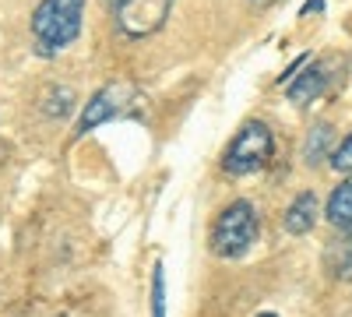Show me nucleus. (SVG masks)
Returning a JSON list of instances; mask_svg holds the SVG:
<instances>
[{"label": "nucleus", "instance_id": "nucleus-1", "mask_svg": "<svg viewBox=\"0 0 352 317\" xmlns=\"http://www.w3.org/2000/svg\"><path fill=\"white\" fill-rule=\"evenodd\" d=\"M85 0H39L32 11V39L43 56L60 53L81 36Z\"/></svg>", "mask_w": 352, "mask_h": 317}, {"label": "nucleus", "instance_id": "nucleus-2", "mask_svg": "<svg viewBox=\"0 0 352 317\" xmlns=\"http://www.w3.org/2000/svg\"><path fill=\"white\" fill-rule=\"evenodd\" d=\"M272 152H275L272 127L264 120H247L236 131V138L229 141L222 166H226L229 177H250V173H261L264 166L272 162Z\"/></svg>", "mask_w": 352, "mask_h": 317}, {"label": "nucleus", "instance_id": "nucleus-3", "mask_svg": "<svg viewBox=\"0 0 352 317\" xmlns=\"http://www.w3.org/2000/svg\"><path fill=\"white\" fill-rule=\"evenodd\" d=\"M257 212L250 201H232V205L219 215L215 229H212V243H215V254L222 257H243L254 243H257Z\"/></svg>", "mask_w": 352, "mask_h": 317}, {"label": "nucleus", "instance_id": "nucleus-4", "mask_svg": "<svg viewBox=\"0 0 352 317\" xmlns=\"http://www.w3.org/2000/svg\"><path fill=\"white\" fill-rule=\"evenodd\" d=\"M173 4L176 0H116L113 11H116V25H120L124 36L144 39L166 25Z\"/></svg>", "mask_w": 352, "mask_h": 317}, {"label": "nucleus", "instance_id": "nucleus-5", "mask_svg": "<svg viewBox=\"0 0 352 317\" xmlns=\"http://www.w3.org/2000/svg\"><path fill=\"white\" fill-rule=\"evenodd\" d=\"M127 99H131V89H127V85H120V81H116V85H106V89H99L92 99L85 102L74 134H78V138L92 134L96 127H102L106 120H113L116 113L124 109V102H127Z\"/></svg>", "mask_w": 352, "mask_h": 317}, {"label": "nucleus", "instance_id": "nucleus-6", "mask_svg": "<svg viewBox=\"0 0 352 317\" xmlns=\"http://www.w3.org/2000/svg\"><path fill=\"white\" fill-rule=\"evenodd\" d=\"M328 64L324 61H307L303 64V71H296L289 81H285V96H289V102H296V106H307V102H314L320 92L328 89Z\"/></svg>", "mask_w": 352, "mask_h": 317}, {"label": "nucleus", "instance_id": "nucleus-7", "mask_svg": "<svg viewBox=\"0 0 352 317\" xmlns=\"http://www.w3.org/2000/svg\"><path fill=\"white\" fill-rule=\"evenodd\" d=\"M314 222H317V197H314V190H303V194L292 197V205L285 208L282 226H285V233L303 237L314 229Z\"/></svg>", "mask_w": 352, "mask_h": 317}, {"label": "nucleus", "instance_id": "nucleus-8", "mask_svg": "<svg viewBox=\"0 0 352 317\" xmlns=\"http://www.w3.org/2000/svg\"><path fill=\"white\" fill-rule=\"evenodd\" d=\"M324 215H328V222H331L335 229H352V177L342 180V184L331 190Z\"/></svg>", "mask_w": 352, "mask_h": 317}, {"label": "nucleus", "instance_id": "nucleus-9", "mask_svg": "<svg viewBox=\"0 0 352 317\" xmlns=\"http://www.w3.org/2000/svg\"><path fill=\"white\" fill-rule=\"evenodd\" d=\"M328 141H331V127H328V124H317V127H310V134H307V149H303V155H307V162H310V166L324 159Z\"/></svg>", "mask_w": 352, "mask_h": 317}, {"label": "nucleus", "instance_id": "nucleus-10", "mask_svg": "<svg viewBox=\"0 0 352 317\" xmlns=\"http://www.w3.org/2000/svg\"><path fill=\"white\" fill-rule=\"evenodd\" d=\"M152 317H166V275H162V265L152 268Z\"/></svg>", "mask_w": 352, "mask_h": 317}, {"label": "nucleus", "instance_id": "nucleus-11", "mask_svg": "<svg viewBox=\"0 0 352 317\" xmlns=\"http://www.w3.org/2000/svg\"><path fill=\"white\" fill-rule=\"evenodd\" d=\"M328 159H331V169H338V173H352V134L338 141L335 152H331Z\"/></svg>", "mask_w": 352, "mask_h": 317}, {"label": "nucleus", "instance_id": "nucleus-12", "mask_svg": "<svg viewBox=\"0 0 352 317\" xmlns=\"http://www.w3.org/2000/svg\"><path fill=\"white\" fill-rule=\"evenodd\" d=\"M335 275L352 278V240H342V247H338V265H335Z\"/></svg>", "mask_w": 352, "mask_h": 317}, {"label": "nucleus", "instance_id": "nucleus-13", "mask_svg": "<svg viewBox=\"0 0 352 317\" xmlns=\"http://www.w3.org/2000/svg\"><path fill=\"white\" fill-rule=\"evenodd\" d=\"M310 11H324V0H310V4H303V18H310Z\"/></svg>", "mask_w": 352, "mask_h": 317}, {"label": "nucleus", "instance_id": "nucleus-14", "mask_svg": "<svg viewBox=\"0 0 352 317\" xmlns=\"http://www.w3.org/2000/svg\"><path fill=\"white\" fill-rule=\"evenodd\" d=\"M254 8H268V4H275V0H250Z\"/></svg>", "mask_w": 352, "mask_h": 317}, {"label": "nucleus", "instance_id": "nucleus-15", "mask_svg": "<svg viewBox=\"0 0 352 317\" xmlns=\"http://www.w3.org/2000/svg\"><path fill=\"white\" fill-rule=\"evenodd\" d=\"M257 317H278V314H272V310H264V314H257Z\"/></svg>", "mask_w": 352, "mask_h": 317}, {"label": "nucleus", "instance_id": "nucleus-16", "mask_svg": "<svg viewBox=\"0 0 352 317\" xmlns=\"http://www.w3.org/2000/svg\"><path fill=\"white\" fill-rule=\"evenodd\" d=\"M109 4H116V0H109Z\"/></svg>", "mask_w": 352, "mask_h": 317}]
</instances>
